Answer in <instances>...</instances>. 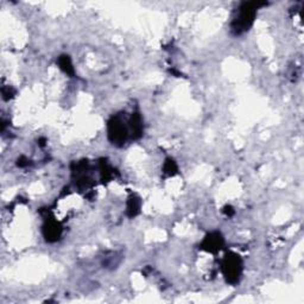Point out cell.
<instances>
[{
  "label": "cell",
  "mask_w": 304,
  "mask_h": 304,
  "mask_svg": "<svg viewBox=\"0 0 304 304\" xmlns=\"http://www.w3.org/2000/svg\"><path fill=\"white\" fill-rule=\"evenodd\" d=\"M127 134V130L126 126L123 124V121L117 119H114L112 123L109 125V137L113 142H124L125 138H126Z\"/></svg>",
  "instance_id": "2"
},
{
  "label": "cell",
  "mask_w": 304,
  "mask_h": 304,
  "mask_svg": "<svg viewBox=\"0 0 304 304\" xmlns=\"http://www.w3.org/2000/svg\"><path fill=\"white\" fill-rule=\"evenodd\" d=\"M241 272V263L237 256L227 257L224 263V273L231 283L238 282Z\"/></svg>",
  "instance_id": "1"
},
{
  "label": "cell",
  "mask_w": 304,
  "mask_h": 304,
  "mask_svg": "<svg viewBox=\"0 0 304 304\" xmlns=\"http://www.w3.org/2000/svg\"><path fill=\"white\" fill-rule=\"evenodd\" d=\"M60 64H61V67H62V69L66 70L67 73H71V71H73V68H71L70 61H69V59H68V57L64 56L63 59L60 61Z\"/></svg>",
  "instance_id": "3"
}]
</instances>
